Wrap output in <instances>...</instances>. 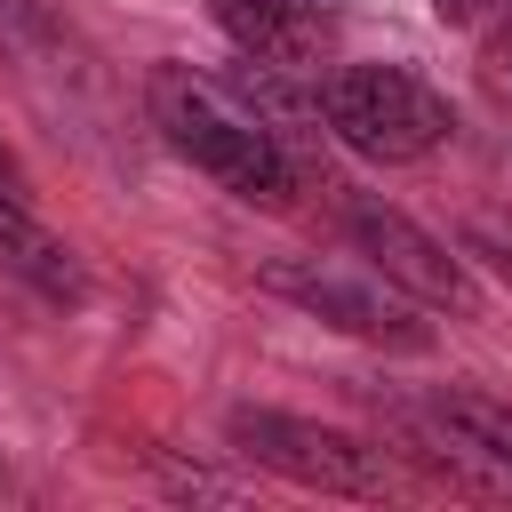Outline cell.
<instances>
[{
	"mask_svg": "<svg viewBox=\"0 0 512 512\" xmlns=\"http://www.w3.org/2000/svg\"><path fill=\"white\" fill-rule=\"evenodd\" d=\"M144 104H152V128L168 136L176 160H192L200 176H216V184H224L232 200H248V208H288L296 160H288L280 128H264L256 112H232V104H224L208 80H192L184 64H160L152 88H144Z\"/></svg>",
	"mask_w": 512,
	"mask_h": 512,
	"instance_id": "cell-1",
	"label": "cell"
},
{
	"mask_svg": "<svg viewBox=\"0 0 512 512\" xmlns=\"http://www.w3.org/2000/svg\"><path fill=\"white\" fill-rule=\"evenodd\" d=\"M320 120L360 160H424L456 128L448 96L424 88L416 72H400V64H344V72H328L320 80Z\"/></svg>",
	"mask_w": 512,
	"mask_h": 512,
	"instance_id": "cell-2",
	"label": "cell"
},
{
	"mask_svg": "<svg viewBox=\"0 0 512 512\" xmlns=\"http://www.w3.org/2000/svg\"><path fill=\"white\" fill-rule=\"evenodd\" d=\"M232 448L296 488H320V496H392V464L384 448H368L360 432H336V424H312V416H288V408H232L224 416Z\"/></svg>",
	"mask_w": 512,
	"mask_h": 512,
	"instance_id": "cell-3",
	"label": "cell"
},
{
	"mask_svg": "<svg viewBox=\"0 0 512 512\" xmlns=\"http://www.w3.org/2000/svg\"><path fill=\"white\" fill-rule=\"evenodd\" d=\"M264 288L288 296L296 312L360 336V344H400V352H424V344H432V328H424L392 288H376V280H360V272H336V264H312V256H280V264H264Z\"/></svg>",
	"mask_w": 512,
	"mask_h": 512,
	"instance_id": "cell-4",
	"label": "cell"
},
{
	"mask_svg": "<svg viewBox=\"0 0 512 512\" xmlns=\"http://www.w3.org/2000/svg\"><path fill=\"white\" fill-rule=\"evenodd\" d=\"M344 232H352V248L368 256V272H384V280L408 288L416 304H432V312H480L472 272H464L432 232H416L400 208H384V200H352V208H344Z\"/></svg>",
	"mask_w": 512,
	"mask_h": 512,
	"instance_id": "cell-5",
	"label": "cell"
},
{
	"mask_svg": "<svg viewBox=\"0 0 512 512\" xmlns=\"http://www.w3.org/2000/svg\"><path fill=\"white\" fill-rule=\"evenodd\" d=\"M216 32L248 56V64H272V72H304L328 56V16L312 0H208Z\"/></svg>",
	"mask_w": 512,
	"mask_h": 512,
	"instance_id": "cell-6",
	"label": "cell"
},
{
	"mask_svg": "<svg viewBox=\"0 0 512 512\" xmlns=\"http://www.w3.org/2000/svg\"><path fill=\"white\" fill-rule=\"evenodd\" d=\"M0 272H16L32 296H48V304H80L88 296V272H80V256L32 216V200H8L0 192Z\"/></svg>",
	"mask_w": 512,
	"mask_h": 512,
	"instance_id": "cell-7",
	"label": "cell"
},
{
	"mask_svg": "<svg viewBox=\"0 0 512 512\" xmlns=\"http://www.w3.org/2000/svg\"><path fill=\"white\" fill-rule=\"evenodd\" d=\"M432 416L448 424V440L480 464H496L512 480V400H488V392H440Z\"/></svg>",
	"mask_w": 512,
	"mask_h": 512,
	"instance_id": "cell-8",
	"label": "cell"
},
{
	"mask_svg": "<svg viewBox=\"0 0 512 512\" xmlns=\"http://www.w3.org/2000/svg\"><path fill=\"white\" fill-rule=\"evenodd\" d=\"M472 248H488V264L512 280V224H472Z\"/></svg>",
	"mask_w": 512,
	"mask_h": 512,
	"instance_id": "cell-9",
	"label": "cell"
},
{
	"mask_svg": "<svg viewBox=\"0 0 512 512\" xmlns=\"http://www.w3.org/2000/svg\"><path fill=\"white\" fill-rule=\"evenodd\" d=\"M488 8H496V0H432V16H440V24H480Z\"/></svg>",
	"mask_w": 512,
	"mask_h": 512,
	"instance_id": "cell-10",
	"label": "cell"
},
{
	"mask_svg": "<svg viewBox=\"0 0 512 512\" xmlns=\"http://www.w3.org/2000/svg\"><path fill=\"white\" fill-rule=\"evenodd\" d=\"M0 192H8V200H32V184H24V168H16L8 144H0Z\"/></svg>",
	"mask_w": 512,
	"mask_h": 512,
	"instance_id": "cell-11",
	"label": "cell"
},
{
	"mask_svg": "<svg viewBox=\"0 0 512 512\" xmlns=\"http://www.w3.org/2000/svg\"><path fill=\"white\" fill-rule=\"evenodd\" d=\"M496 64H504V72H496V80H504V88H512V48H504V56H496Z\"/></svg>",
	"mask_w": 512,
	"mask_h": 512,
	"instance_id": "cell-12",
	"label": "cell"
}]
</instances>
